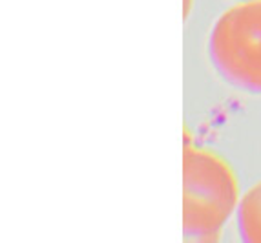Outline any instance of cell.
Returning a JSON list of instances; mask_svg holds the SVG:
<instances>
[{
    "label": "cell",
    "instance_id": "1",
    "mask_svg": "<svg viewBox=\"0 0 261 243\" xmlns=\"http://www.w3.org/2000/svg\"><path fill=\"white\" fill-rule=\"evenodd\" d=\"M234 170L205 148H183V234L187 241H218L240 205Z\"/></svg>",
    "mask_w": 261,
    "mask_h": 243
},
{
    "label": "cell",
    "instance_id": "2",
    "mask_svg": "<svg viewBox=\"0 0 261 243\" xmlns=\"http://www.w3.org/2000/svg\"><path fill=\"white\" fill-rule=\"evenodd\" d=\"M210 62L230 86L261 93V0H238L214 22Z\"/></svg>",
    "mask_w": 261,
    "mask_h": 243
},
{
    "label": "cell",
    "instance_id": "3",
    "mask_svg": "<svg viewBox=\"0 0 261 243\" xmlns=\"http://www.w3.org/2000/svg\"><path fill=\"white\" fill-rule=\"evenodd\" d=\"M236 217L240 238L245 243H261V179L241 196Z\"/></svg>",
    "mask_w": 261,
    "mask_h": 243
},
{
    "label": "cell",
    "instance_id": "4",
    "mask_svg": "<svg viewBox=\"0 0 261 243\" xmlns=\"http://www.w3.org/2000/svg\"><path fill=\"white\" fill-rule=\"evenodd\" d=\"M190 8H192V0H183V9H185V17H188V13H190Z\"/></svg>",
    "mask_w": 261,
    "mask_h": 243
}]
</instances>
